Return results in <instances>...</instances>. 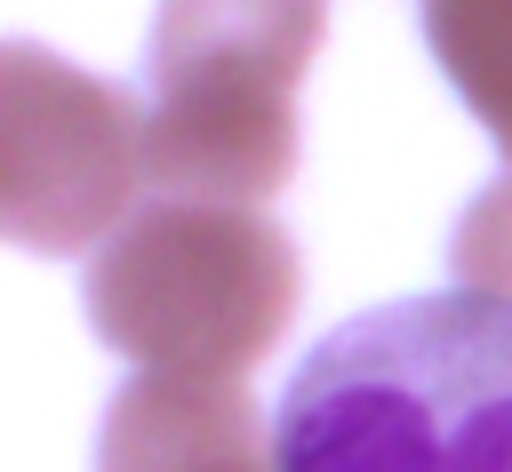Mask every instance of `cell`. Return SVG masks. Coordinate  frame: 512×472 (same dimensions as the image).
Returning a JSON list of instances; mask_svg holds the SVG:
<instances>
[{
    "label": "cell",
    "instance_id": "6da1fadb",
    "mask_svg": "<svg viewBox=\"0 0 512 472\" xmlns=\"http://www.w3.org/2000/svg\"><path fill=\"white\" fill-rule=\"evenodd\" d=\"M280 472H512V296L432 288L336 320L272 408Z\"/></svg>",
    "mask_w": 512,
    "mask_h": 472
},
{
    "label": "cell",
    "instance_id": "7a4b0ae2",
    "mask_svg": "<svg viewBox=\"0 0 512 472\" xmlns=\"http://www.w3.org/2000/svg\"><path fill=\"white\" fill-rule=\"evenodd\" d=\"M328 0H160L144 56L152 184L264 208L296 176V88Z\"/></svg>",
    "mask_w": 512,
    "mask_h": 472
},
{
    "label": "cell",
    "instance_id": "3957f363",
    "mask_svg": "<svg viewBox=\"0 0 512 472\" xmlns=\"http://www.w3.org/2000/svg\"><path fill=\"white\" fill-rule=\"evenodd\" d=\"M296 240L248 200L136 208L88 264V320L120 360L176 376H240L296 320Z\"/></svg>",
    "mask_w": 512,
    "mask_h": 472
},
{
    "label": "cell",
    "instance_id": "277c9868",
    "mask_svg": "<svg viewBox=\"0 0 512 472\" xmlns=\"http://www.w3.org/2000/svg\"><path fill=\"white\" fill-rule=\"evenodd\" d=\"M144 176H152L144 112L112 80L32 40H8L0 56V224L8 240L32 256L88 248L112 224H128Z\"/></svg>",
    "mask_w": 512,
    "mask_h": 472
},
{
    "label": "cell",
    "instance_id": "5b68a950",
    "mask_svg": "<svg viewBox=\"0 0 512 472\" xmlns=\"http://www.w3.org/2000/svg\"><path fill=\"white\" fill-rule=\"evenodd\" d=\"M96 472H280V448H264L240 376L144 368L104 408Z\"/></svg>",
    "mask_w": 512,
    "mask_h": 472
},
{
    "label": "cell",
    "instance_id": "8992f818",
    "mask_svg": "<svg viewBox=\"0 0 512 472\" xmlns=\"http://www.w3.org/2000/svg\"><path fill=\"white\" fill-rule=\"evenodd\" d=\"M424 48L464 112L512 152V0H424Z\"/></svg>",
    "mask_w": 512,
    "mask_h": 472
},
{
    "label": "cell",
    "instance_id": "52a82bcc",
    "mask_svg": "<svg viewBox=\"0 0 512 472\" xmlns=\"http://www.w3.org/2000/svg\"><path fill=\"white\" fill-rule=\"evenodd\" d=\"M448 272H456V288L512 296V176L472 192V208L456 216V240H448Z\"/></svg>",
    "mask_w": 512,
    "mask_h": 472
}]
</instances>
